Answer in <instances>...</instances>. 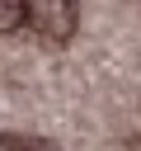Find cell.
<instances>
[{
  "label": "cell",
  "instance_id": "obj_1",
  "mask_svg": "<svg viewBox=\"0 0 141 151\" xmlns=\"http://www.w3.org/2000/svg\"><path fill=\"white\" fill-rule=\"evenodd\" d=\"M28 24L38 28V38H42V42L61 47V42H70V38H75L80 9H75V0H28Z\"/></svg>",
  "mask_w": 141,
  "mask_h": 151
},
{
  "label": "cell",
  "instance_id": "obj_3",
  "mask_svg": "<svg viewBox=\"0 0 141 151\" xmlns=\"http://www.w3.org/2000/svg\"><path fill=\"white\" fill-rule=\"evenodd\" d=\"M0 146L5 151H52L47 137H28V132H0Z\"/></svg>",
  "mask_w": 141,
  "mask_h": 151
},
{
  "label": "cell",
  "instance_id": "obj_2",
  "mask_svg": "<svg viewBox=\"0 0 141 151\" xmlns=\"http://www.w3.org/2000/svg\"><path fill=\"white\" fill-rule=\"evenodd\" d=\"M28 24V0H0V33H14Z\"/></svg>",
  "mask_w": 141,
  "mask_h": 151
}]
</instances>
